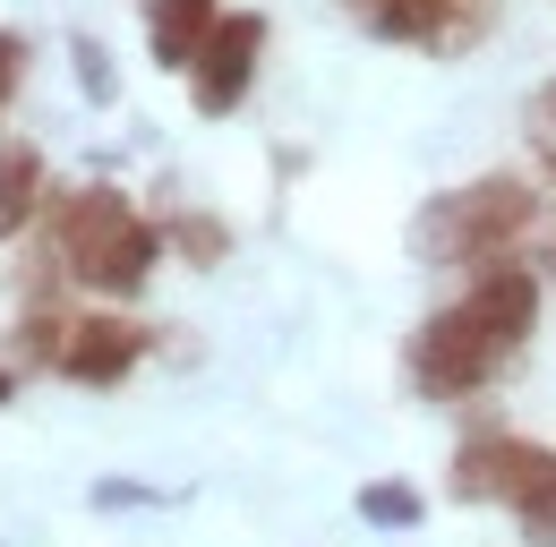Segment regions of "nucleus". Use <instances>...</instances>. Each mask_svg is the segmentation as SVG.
<instances>
[{
    "label": "nucleus",
    "mask_w": 556,
    "mask_h": 547,
    "mask_svg": "<svg viewBox=\"0 0 556 547\" xmlns=\"http://www.w3.org/2000/svg\"><path fill=\"white\" fill-rule=\"evenodd\" d=\"M9 394H17V368H0V403H9Z\"/></svg>",
    "instance_id": "18"
},
{
    "label": "nucleus",
    "mask_w": 556,
    "mask_h": 547,
    "mask_svg": "<svg viewBox=\"0 0 556 547\" xmlns=\"http://www.w3.org/2000/svg\"><path fill=\"white\" fill-rule=\"evenodd\" d=\"M26 61H35V43H26L17 26H0V112H9V94L26 86Z\"/></svg>",
    "instance_id": "15"
},
{
    "label": "nucleus",
    "mask_w": 556,
    "mask_h": 547,
    "mask_svg": "<svg viewBox=\"0 0 556 547\" xmlns=\"http://www.w3.org/2000/svg\"><path fill=\"white\" fill-rule=\"evenodd\" d=\"M343 17H359L386 43H428V52H463L496 26V0H343Z\"/></svg>",
    "instance_id": "5"
},
{
    "label": "nucleus",
    "mask_w": 556,
    "mask_h": 547,
    "mask_svg": "<svg viewBox=\"0 0 556 547\" xmlns=\"http://www.w3.org/2000/svg\"><path fill=\"white\" fill-rule=\"evenodd\" d=\"M70 68H77V94H86V103H112V94H121V77H112V52H103L94 35H77V43H70Z\"/></svg>",
    "instance_id": "13"
},
{
    "label": "nucleus",
    "mask_w": 556,
    "mask_h": 547,
    "mask_svg": "<svg viewBox=\"0 0 556 547\" xmlns=\"http://www.w3.org/2000/svg\"><path fill=\"white\" fill-rule=\"evenodd\" d=\"M531 231H540V189L522 171H488V180H463V189L419 205L412 249L428 266H496Z\"/></svg>",
    "instance_id": "2"
},
{
    "label": "nucleus",
    "mask_w": 556,
    "mask_h": 547,
    "mask_svg": "<svg viewBox=\"0 0 556 547\" xmlns=\"http://www.w3.org/2000/svg\"><path fill=\"white\" fill-rule=\"evenodd\" d=\"M43 205H52V163H43V145L0 137V240L35 231V222H43Z\"/></svg>",
    "instance_id": "9"
},
{
    "label": "nucleus",
    "mask_w": 556,
    "mask_h": 547,
    "mask_svg": "<svg viewBox=\"0 0 556 547\" xmlns=\"http://www.w3.org/2000/svg\"><path fill=\"white\" fill-rule=\"evenodd\" d=\"M138 505H163V487H146V479H94V513H138Z\"/></svg>",
    "instance_id": "14"
},
{
    "label": "nucleus",
    "mask_w": 556,
    "mask_h": 547,
    "mask_svg": "<svg viewBox=\"0 0 556 547\" xmlns=\"http://www.w3.org/2000/svg\"><path fill=\"white\" fill-rule=\"evenodd\" d=\"M522 120H531V145H540V154L556 163V77L540 86V94H531V112H522Z\"/></svg>",
    "instance_id": "16"
},
{
    "label": "nucleus",
    "mask_w": 556,
    "mask_h": 547,
    "mask_svg": "<svg viewBox=\"0 0 556 547\" xmlns=\"http://www.w3.org/2000/svg\"><path fill=\"white\" fill-rule=\"evenodd\" d=\"M445 487H454L463 505H505V513H522V522H531V513H548V505H556V445L514 436V428L463 436Z\"/></svg>",
    "instance_id": "3"
},
{
    "label": "nucleus",
    "mask_w": 556,
    "mask_h": 547,
    "mask_svg": "<svg viewBox=\"0 0 556 547\" xmlns=\"http://www.w3.org/2000/svg\"><path fill=\"white\" fill-rule=\"evenodd\" d=\"M257 61H266V17H257V9H223L214 43L198 52V68H189V103H198L206 120L240 112L249 86H257Z\"/></svg>",
    "instance_id": "6"
},
{
    "label": "nucleus",
    "mask_w": 556,
    "mask_h": 547,
    "mask_svg": "<svg viewBox=\"0 0 556 547\" xmlns=\"http://www.w3.org/2000/svg\"><path fill=\"white\" fill-rule=\"evenodd\" d=\"M419 513L428 505H419V487H403V479H368L359 487V522L368 531H419Z\"/></svg>",
    "instance_id": "11"
},
{
    "label": "nucleus",
    "mask_w": 556,
    "mask_h": 547,
    "mask_svg": "<svg viewBox=\"0 0 556 547\" xmlns=\"http://www.w3.org/2000/svg\"><path fill=\"white\" fill-rule=\"evenodd\" d=\"M138 359H146V326L138 317H70L52 377H70V385H121Z\"/></svg>",
    "instance_id": "8"
},
{
    "label": "nucleus",
    "mask_w": 556,
    "mask_h": 547,
    "mask_svg": "<svg viewBox=\"0 0 556 547\" xmlns=\"http://www.w3.org/2000/svg\"><path fill=\"white\" fill-rule=\"evenodd\" d=\"M163 222L138 214L112 180L70 189V198L43 205V257H35V308H52V282L70 274L77 291H103V300H138L146 274L163 266Z\"/></svg>",
    "instance_id": "1"
},
{
    "label": "nucleus",
    "mask_w": 556,
    "mask_h": 547,
    "mask_svg": "<svg viewBox=\"0 0 556 547\" xmlns=\"http://www.w3.org/2000/svg\"><path fill=\"white\" fill-rule=\"evenodd\" d=\"M403 368H412V385L428 394V403H471V394L496 385L514 359H505V351H496L463 308H437V317L403 342Z\"/></svg>",
    "instance_id": "4"
},
{
    "label": "nucleus",
    "mask_w": 556,
    "mask_h": 547,
    "mask_svg": "<svg viewBox=\"0 0 556 547\" xmlns=\"http://www.w3.org/2000/svg\"><path fill=\"white\" fill-rule=\"evenodd\" d=\"M522 531H531V547H556V505H548V513H531Z\"/></svg>",
    "instance_id": "17"
},
{
    "label": "nucleus",
    "mask_w": 556,
    "mask_h": 547,
    "mask_svg": "<svg viewBox=\"0 0 556 547\" xmlns=\"http://www.w3.org/2000/svg\"><path fill=\"white\" fill-rule=\"evenodd\" d=\"M454 308H463V317L514 359L522 342L540 334V274H531V266H505V257H496V266H471V282H463Z\"/></svg>",
    "instance_id": "7"
},
{
    "label": "nucleus",
    "mask_w": 556,
    "mask_h": 547,
    "mask_svg": "<svg viewBox=\"0 0 556 547\" xmlns=\"http://www.w3.org/2000/svg\"><path fill=\"white\" fill-rule=\"evenodd\" d=\"M163 240H172L189 266H223V257H231V231H223L214 214H172V222H163Z\"/></svg>",
    "instance_id": "12"
},
{
    "label": "nucleus",
    "mask_w": 556,
    "mask_h": 547,
    "mask_svg": "<svg viewBox=\"0 0 556 547\" xmlns=\"http://www.w3.org/2000/svg\"><path fill=\"white\" fill-rule=\"evenodd\" d=\"M214 26H223V0H146V43L163 68H198Z\"/></svg>",
    "instance_id": "10"
}]
</instances>
